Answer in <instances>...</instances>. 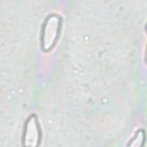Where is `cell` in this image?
I'll return each mask as SVG.
<instances>
[{"mask_svg":"<svg viewBox=\"0 0 147 147\" xmlns=\"http://www.w3.org/2000/svg\"><path fill=\"white\" fill-rule=\"evenodd\" d=\"M62 19L57 14H52L45 20L42 26L41 45L45 52L52 50L56 45L61 31Z\"/></svg>","mask_w":147,"mask_h":147,"instance_id":"obj_1","label":"cell"},{"mask_svg":"<svg viewBox=\"0 0 147 147\" xmlns=\"http://www.w3.org/2000/svg\"><path fill=\"white\" fill-rule=\"evenodd\" d=\"M41 133L40 125L35 115H31L26 121L23 130L22 142L25 146L36 147L39 145Z\"/></svg>","mask_w":147,"mask_h":147,"instance_id":"obj_2","label":"cell"},{"mask_svg":"<svg viewBox=\"0 0 147 147\" xmlns=\"http://www.w3.org/2000/svg\"><path fill=\"white\" fill-rule=\"evenodd\" d=\"M145 140V134L143 130H139L137 131L130 141V143L132 144L130 146H139L143 145Z\"/></svg>","mask_w":147,"mask_h":147,"instance_id":"obj_3","label":"cell"}]
</instances>
